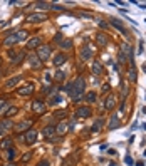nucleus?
I'll use <instances>...</instances> for the list:
<instances>
[{"mask_svg": "<svg viewBox=\"0 0 146 166\" xmlns=\"http://www.w3.org/2000/svg\"><path fill=\"white\" fill-rule=\"evenodd\" d=\"M37 166H49V161H47V159H42V161L37 163Z\"/></svg>", "mask_w": 146, "mask_h": 166, "instance_id": "40", "label": "nucleus"}, {"mask_svg": "<svg viewBox=\"0 0 146 166\" xmlns=\"http://www.w3.org/2000/svg\"><path fill=\"white\" fill-rule=\"evenodd\" d=\"M32 126V121H20L19 124H15V131L17 133H24L29 131V128Z\"/></svg>", "mask_w": 146, "mask_h": 166, "instance_id": "7", "label": "nucleus"}, {"mask_svg": "<svg viewBox=\"0 0 146 166\" xmlns=\"http://www.w3.org/2000/svg\"><path fill=\"white\" fill-rule=\"evenodd\" d=\"M72 47V40H62L60 42V49H71Z\"/></svg>", "mask_w": 146, "mask_h": 166, "instance_id": "34", "label": "nucleus"}, {"mask_svg": "<svg viewBox=\"0 0 146 166\" xmlns=\"http://www.w3.org/2000/svg\"><path fill=\"white\" fill-rule=\"evenodd\" d=\"M56 116H57V118H64V116H66V111H59V112H56Z\"/></svg>", "mask_w": 146, "mask_h": 166, "instance_id": "43", "label": "nucleus"}, {"mask_svg": "<svg viewBox=\"0 0 146 166\" xmlns=\"http://www.w3.org/2000/svg\"><path fill=\"white\" fill-rule=\"evenodd\" d=\"M98 24H99V25H101V27H107V25H106V22H103V20H99Z\"/></svg>", "mask_w": 146, "mask_h": 166, "instance_id": "45", "label": "nucleus"}, {"mask_svg": "<svg viewBox=\"0 0 146 166\" xmlns=\"http://www.w3.org/2000/svg\"><path fill=\"white\" fill-rule=\"evenodd\" d=\"M76 163H77V153L71 154V156H69L60 166H76Z\"/></svg>", "mask_w": 146, "mask_h": 166, "instance_id": "13", "label": "nucleus"}, {"mask_svg": "<svg viewBox=\"0 0 146 166\" xmlns=\"http://www.w3.org/2000/svg\"><path fill=\"white\" fill-rule=\"evenodd\" d=\"M109 129H116L119 128V118H118V114H112L111 118V123H109V126H107Z\"/></svg>", "mask_w": 146, "mask_h": 166, "instance_id": "20", "label": "nucleus"}, {"mask_svg": "<svg viewBox=\"0 0 146 166\" xmlns=\"http://www.w3.org/2000/svg\"><path fill=\"white\" fill-rule=\"evenodd\" d=\"M12 148V139L10 138H5V139L0 141V149H10Z\"/></svg>", "mask_w": 146, "mask_h": 166, "instance_id": "22", "label": "nucleus"}, {"mask_svg": "<svg viewBox=\"0 0 146 166\" xmlns=\"http://www.w3.org/2000/svg\"><path fill=\"white\" fill-rule=\"evenodd\" d=\"M5 166H15V163H12V161H9V163H7V165H5Z\"/></svg>", "mask_w": 146, "mask_h": 166, "instance_id": "47", "label": "nucleus"}, {"mask_svg": "<svg viewBox=\"0 0 146 166\" xmlns=\"http://www.w3.org/2000/svg\"><path fill=\"white\" fill-rule=\"evenodd\" d=\"M56 133L59 134V136H64L66 133H67V123H59V124H57Z\"/></svg>", "mask_w": 146, "mask_h": 166, "instance_id": "17", "label": "nucleus"}, {"mask_svg": "<svg viewBox=\"0 0 146 166\" xmlns=\"http://www.w3.org/2000/svg\"><path fill=\"white\" fill-rule=\"evenodd\" d=\"M66 60H67V57H66L64 54H57L56 57H54V60H52V62H54V66H56V67H60V66L66 64Z\"/></svg>", "mask_w": 146, "mask_h": 166, "instance_id": "9", "label": "nucleus"}, {"mask_svg": "<svg viewBox=\"0 0 146 166\" xmlns=\"http://www.w3.org/2000/svg\"><path fill=\"white\" fill-rule=\"evenodd\" d=\"M20 79H22L20 76H17V77H12V79H9V81L5 82V87H13V86H17L19 82H20Z\"/></svg>", "mask_w": 146, "mask_h": 166, "instance_id": "23", "label": "nucleus"}, {"mask_svg": "<svg viewBox=\"0 0 146 166\" xmlns=\"http://www.w3.org/2000/svg\"><path fill=\"white\" fill-rule=\"evenodd\" d=\"M54 134H56V128L54 126H47V128L44 129V136L45 138H52Z\"/></svg>", "mask_w": 146, "mask_h": 166, "instance_id": "25", "label": "nucleus"}, {"mask_svg": "<svg viewBox=\"0 0 146 166\" xmlns=\"http://www.w3.org/2000/svg\"><path fill=\"white\" fill-rule=\"evenodd\" d=\"M60 101H62V96H59V94H56V96H52V98H51V101H49V104H52V106H54V104H59Z\"/></svg>", "mask_w": 146, "mask_h": 166, "instance_id": "29", "label": "nucleus"}, {"mask_svg": "<svg viewBox=\"0 0 146 166\" xmlns=\"http://www.w3.org/2000/svg\"><path fill=\"white\" fill-rule=\"evenodd\" d=\"M30 156H32V153H25L24 156H22V161H24V163H27V161L30 159Z\"/></svg>", "mask_w": 146, "mask_h": 166, "instance_id": "39", "label": "nucleus"}, {"mask_svg": "<svg viewBox=\"0 0 146 166\" xmlns=\"http://www.w3.org/2000/svg\"><path fill=\"white\" fill-rule=\"evenodd\" d=\"M22 59H24V54L20 52V54H17V55H15V59H13V62H15V64H19V62H20Z\"/></svg>", "mask_w": 146, "mask_h": 166, "instance_id": "38", "label": "nucleus"}, {"mask_svg": "<svg viewBox=\"0 0 146 166\" xmlns=\"http://www.w3.org/2000/svg\"><path fill=\"white\" fill-rule=\"evenodd\" d=\"M96 42H98L99 47H104L107 44V37L104 34H98V35H96Z\"/></svg>", "mask_w": 146, "mask_h": 166, "instance_id": "19", "label": "nucleus"}, {"mask_svg": "<svg viewBox=\"0 0 146 166\" xmlns=\"http://www.w3.org/2000/svg\"><path fill=\"white\" fill-rule=\"evenodd\" d=\"M76 114H77L79 118H89V116L92 114V111H91V107L84 106V107H79V109H77V112H76Z\"/></svg>", "mask_w": 146, "mask_h": 166, "instance_id": "11", "label": "nucleus"}, {"mask_svg": "<svg viewBox=\"0 0 146 166\" xmlns=\"http://www.w3.org/2000/svg\"><path fill=\"white\" fill-rule=\"evenodd\" d=\"M25 20L30 22V24H37V22L47 20V15H45V13H40V12H37V13H29Z\"/></svg>", "mask_w": 146, "mask_h": 166, "instance_id": "3", "label": "nucleus"}, {"mask_svg": "<svg viewBox=\"0 0 146 166\" xmlns=\"http://www.w3.org/2000/svg\"><path fill=\"white\" fill-rule=\"evenodd\" d=\"M37 57H39L40 62H42V60H47L49 57H51V47L49 45H40L39 49H37Z\"/></svg>", "mask_w": 146, "mask_h": 166, "instance_id": "2", "label": "nucleus"}, {"mask_svg": "<svg viewBox=\"0 0 146 166\" xmlns=\"http://www.w3.org/2000/svg\"><path fill=\"white\" fill-rule=\"evenodd\" d=\"M111 24H112L114 27H116L118 30H121V32H123L124 35H128V30L124 29V25H123V22H119L118 19H111Z\"/></svg>", "mask_w": 146, "mask_h": 166, "instance_id": "14", "label": "nucleus"}, {"mask_svg": "<svg viewBox=\"0 0 146 166\" xmlns=\"http://www.w3.org/2000/svg\"><path fill=\"white\" fill-rule=\"evenodd\" d=\"M119 55L124 57L126 60L133 59V49H131V45H129V44H123V45H121V51H119Z\"/></svg>", "mask_w": 146, "mask_h": 166, "instance_id": "4", "label": "nucleus"}, {"mask_svg": "<svg viewBox=\"0 0 146 166\" xmlns=\"http://www.w3.org/2000/svg\"><path fill=\"white\" fill-rule=\"evenodd\" d=\"M15 156H17V151H15V148L7 149V159H9V161H13V159H15Z\"/></svg>", "mask_w": 146, "mask_h": 166, "instance_id": "26", "label": "nucleus"}, {"mask_svg": "<svg viewBox=\"0 0 146 166\" xmlns=\"http://www.w3.org/2000/svg\"><path fill=\"white\" fill-rule=\"evenodd\" d=\"M27 59H29V62L34 66V67H39L40 66V60H39V57H37V54H30Z\"/></svg>", "mask_w": 146, "mask_h": 166, "instance_id": "21", "label": "nucleus"}, {"mask_svg": "<svg viewBox=\"0 0 146 166\" xmlns=\"http://www.w3.org/2000/svg\"><path fill=\"white\" fill-rule=\"evenodd\" d=\"M62 91H64V92H67L69 96H71V92H72V82H69L66 87H62Z\"/></svg>", "mask_w": 146, "mask_h": 166, "instance_id": "36", "label": "nucleus"}, {"mask_svg": "<svg viewBox=\"0 0 146 166\" xmlns=\"http://www.w3.org/2000/svg\"><path fill=\"white\" fill-rule=\"evenodd\" d=\"M39 47H40V39L39 37L30 39L29 42H27V49H39Z\"/></svg>", "mask_w": 146, "mask_h": 166, "instance_id": "15", "label": "nucleus"}, {"mask_svg": "<svg viewBox=\"0 0 146 166\" xmlns=\"http://www.w3.org/2000/svg\"><path fill=\"white\" fill-rule=\"evenodd\" d=\"M35 139H37V131L35 129H29L25 133V143L32 144V143H35Z\"/></svg>", "mask_w": 146, "mask_h": 166, "instance_id": "8", "label": "nucleus"}, {"mask_svg": "<svg viewBox=\"0 0 146 166\" xmlns=\"http://www.w3.org/2000/svg\"><path fill=\"white\" fill-rule=\"evenodd\" d=\"M114 106H116V98H114V96H109V98L104 99V107H106L107 111H111Z\"/></svg>", "mask_w": 146, "mask_h": 166, "instance_id": "12", "label": "nucleus"}, {"mask_svg": "<svg viewBox=\"0 0 146 166\" xmlns=\"http://www.w3.org/2000/svg\"><path fill=\"white\" fill-rule=\"evenodd\" d=\"M106 91H109V84H104L103 86V92H106Z\"/></svg>", "mask_w": 146, "mask_h": 166, "instance_id": "44", "label": "nucleus"}, {"mask_svg": "<svg viewBox=\"0 0 146 166\" xmlns=\"http://www.w3.org/2000/svg\"><path fill=\"white\" fill-rule=\"evenodd\" d=\"M92 72H94L96 76H101V74H103V64H101L99 60H94V62H92Z\"/></svg>", "mask_w": 146, "mask_h": 166, "instance_id": "16", "label": "nucleus"}, {"mask_svg": "<svg viewBox=\"0 0 146 166\" xmlns=\"http://www.w3.org/2000/svg\"><path fill=\"white\" fill-rule=\"evenodd\" d=\"M54 79H56V81H64L66 79V72H62V71H57L56 72V76H54Z\"/></svg>", "mask_w": 146, "mask_h": 166, "instance_id": "31", "label": "nucleus"}, {"mask_svg": "<svg viewBox=\"0 0 146 166\" xmlns=\"http://www.w3.org/2000/svg\"><path fill=\"white\" fill-rule=\"evenodd\" d=\"M19 42V39H17V35H9V37H7V39H5V40H4V45L5 47H10V45H13V44H17Z\"/></svg>", "mask_w": 146, "mask_h": 166, "instance_id": "18", "label": "nucleus"}, {"mask_svg": "<svg viewBox=\"0 0 146 166\" xmlns=\"http://www.w3.org/2000/svg\"><path fill=\"white\" fill-rule=\"evenodd\" d=\"M79 57H81L82 62H84V60H91V57H92V51H91V47L89 45L82 47V49H81V55H79Z\"/></svg>", "mask_w": 146, "mask_h": 166, "instance_id": "5", "label": "nucleus"}, {"mask_svg": "<svg viewBox=\"0 0 146 166\" xmlns=\"http://www.w3.org/2000/svg\"><path fill=\"white\" fill-rule=\"evenodd\" d=\"M86 101H87V102H94V101H96V92H94V91L86 94Z\"/></svg>", "mask_w": 146, "mask_h": 166, "instance_id": "33", "label": "nucleus"}, {"mask_svg": "<svg viewBox=\"0 0 146 166\" xmlns=\"http://www.w3.org/2000/svg\"><path fill=\"white\" fill-rule=\"evenodd\" d=\"M15 35H17V39H19V40H24V39L27 37V32H25V30H19V32H17Z\"/></svg>", "mask_w": 146, "mask_h": 166, "instance_id": "35", "label": "nucleus"}, {"mask_svg": "<svg viewBox=\"0 0 146 166\" xmlns=\"http://www.w3.org/2000/svg\"><path fill=\"white\" fill-rule=\"evenodd\" d=\"M103 124H104V119H96V123L92 124V128H91V129H92V131H99Z\"/></svg>", "mask_w": 146, "mask_h": 166, "instance_id": "28", "label": "nucleus"}, {"mask_svg": "<svg viewBox=\"0 0 146 166\" xmlns=\"http://www.w3.org/2000/svg\"><path fill=\"white\" fill-rule=\"evenodd\" d=\"M0 124L4 126V129H10V128H13V123L10 119H4V121H0Z\"/></svg>", "mask_w": 146, "mask_h": 166, "instance_id": "30", "label": "nucleus"}, {"mask_svg": "<svg viewBox=\"0 0 146 166\" xmlns=\"http://www.w3.org/2000/svg\"><path fill=\"white\" fill-rule=\"evenodd\" d=\"M15 114H17V107L13 106V107H9V109L5 111V112H4V114H2V116L9 119V118H12V116H15Z\"/></svg>", "mask_w": 146, "mask_h": 166, "instance_id": "24", "label": "nucleus"}, {"mask_svg": "<svg viewBox=\"0 0 146 166\" xmlns=\"http://www.w3.org/2000/svg\"><path fill=\"white\" fill-rule=\"evenodd\" d=\"M4 133H5V129H4V126L0 124V134H4Z\"/></svg>", "mask_w": 146, "mask_h": 166, "instance_id": "46", "label": "nucleus"}, {"mask_svg": "<svg viewBox=\"0 0 146 166\" xmlns=\"http://www.w3.org/2000/svg\"><path fill=\"white\" fill-rule=\"evenodd\" d=\"M51 9H54V10H59V12H60V10H64V7H62L60 4H51Z\"/></svg>", "mask_w": 146, "mask_h": 166, "instance_id": "37", "label": "nucleus"}, {"mask_svg": "<svg viewBox=\"0 0 146 166\" xmlns=\"http://www.w3.org/2000/svg\"><path fill=\"white\" fill-rule=\"evenodd\" d=\"M17 92H19V96H30V94L34 92V87H32V84H27L24 87H20Z\"/></svg>", "mask_w": 146, "mask_h": 166, "instance_id": "10", "label": "nucleus"}, {"mask_svg": "<svg viewBox=\"0 0 146 166\" xmlns=\"http://www.w3.org/2000/svg\"><path fill=\"white\" fill-rule=\"evenodd\" d=\"M124 161H126V165H133V158H131V156H126Z\"/></svg>", "mask_w": 146, "mask_h": 166, "instance_id": "42", "label": "nucleus"}, {"mask_svg": "<svg viewBox=\"0 0 146 166\" xmlns=\"http://www.w3.org/2000/svg\"><path fill=\"white\" fill-rule=\"evenodd\" d=\"M32 111H34V112H37V114H40V112H44V111H45V104H44L40 99H35V101L32 102Z\"/></svg>", "mask_w": 146, "mask_h": 166, "instance_id": "6", "label": "nucleus"}, {"mask_svg": "<svg viewBox=\"0 0 146 166\" xmlns=\"http://www.w3.org/2000/svg\"><path fill=\"white\" fill-rule=\"evenodd\" d=\"M35 7H37V9H51V4H47V2H37V4H35Z\"/></svg>", "mask_w": 146, "mask_h": 166, "instance_id": "32", "label": "nucleus"}, {"mask_svg": "<svg viewBox=\"0 0 146 166\" xmlns=\"http://www.w3.org/2000/svg\"><path fill=\"white\" fill-rule=\"evenodd\" d=\"M7 106V102H5V99H0V111H4V107Z\"/></svg>", "mask_w": 146, "mask_h": 166, "instance_id": "41", "label": "nucleus"}, {"mask_svg": "<svg viewBox=\"0 0 146 166\" xmlns=\"http://www.w3.org/2000/svg\"><path fill=\"white\" fill-rule=\"evenodd\" d=\"M128 77H129V81H136V69L133 67V66H131V67H129V71H128Z\"/></svg>", "mask_w": 146, "mask_h": 166, "instance_id": "27", "label": "nucleus"}, {"mask_svg": "<svg viewBox=\"0 0 146 166\" xmlns=\"http://www.w3.org/2000/svg\"><path fill=\"white\" fill-rule=\"evenodd\" d=\"M84 91H86V81H84L82 77H77V79L72 82V92H71V98H72L74 101H77L82 94H84Z\"/></svg>", "mask_w": 146, "mask_h": 166, "instance_id": "1", "label": "nucleus"}]
</instances>
